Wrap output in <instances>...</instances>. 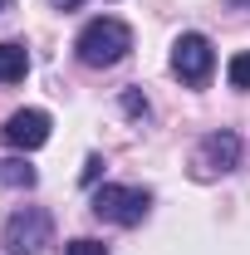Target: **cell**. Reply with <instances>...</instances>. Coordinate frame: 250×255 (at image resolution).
I'll return each mask as SVG.
<instances>
[{
    "instance_id": "8fae6325",
    "label": "cell",
    "mask_w": 250,
    "mask_h": 255,
    "mask_svg": "<svg viewBox=\"0 0 250 255\" xmlns=\"http://www.w3.org/2000/svg\"><path fill=\"white\" fill-rule=\"evenodd\" d=\"M123 113H127V118H147L152 108H147V98L137 94V89H127V94H123Z\"/></svg>"
},
{
    "instance_id": "3957f363",
    "label": "cell",
    "mask_w": 250,
    "mask_h": 255,
    "mask_svg": "<svg viewBox=\"0 0 250 255\" xmlns=\"http://www.w3.org/2000/svg\"><path fill=\"white\" fill-rule=\"evenodd\" d=\"M49 231H54L49 211L20 206V211L5 221V251H10V255H39L44 246H49Z\"/></svg>"
},
{
    "instance_id": "52a82bcc",
    "label": "cell",
    "mask_w": 250,
    "mask_h": 255,
    "mask_svg": "<svg viewBox=\"0 0 250 255\" xmlns=\"http://www.w3.org/2000/svg\"><path fill=\"white\" fill-rule=\"evenodd\" d=\"M25 74H30L25 44H0V84H20Z\"/></svg>"
},
{
    "instance_id": "7a4b0ae2",
    "label": "cell",
    "mask_w": 250,
    "mask_h": 255,
    "mask_svg": "<svg viewBox=\"0 0 250 255\" xmlns=\"http://www.w3.org/2000/svg\"><path fill=\"white\" fill-rule=\"evenodd\" d=\"M152 206V191L142 187H98L94 191V216L113 226H137Z\"/></svg>"
},
{
    "instance_id": "5b68a950",
    "label": "cell",
    "mask_w": 250,
    "mask_h": 255,
    "mask_svg": "<svg viewBox=\"0 0 250 255\" xmlns=\"http://www.w3.org/2000/svg\"><path fill=\"white\" fill-rule=\"evenodd\" d=\"M0 132H5V142H10L15 152H34V147L49 142V113H44V108H20V113L5 118Z\"/></svg>"
},
{
    "instance_id": "4fadbf2b",
    "label": "cell",
    "mask_w": 250,
    "mask_h": 255,
    "mask_svg": "<svg viewBox=\"0 0 250 255\" xmlns=\"http://www.w3.org/2000/svg\"><path fill=\"white\" fill-rule=\"evenodd\" d=\"M49 5H54V10H79L84 0H49Z\"/></svg>"
},
{
    "instance_id": "7c38bea8",
    "label": "cell",
    "mask_w": 250,
    "mask_h": 255,
    "mask_svg": "<svg viewBox=\"0 0 250 255\" xmlns=\"http://www.w3.org/2000/svg\"><path fill=\"white\" fill-rule=\"evenodd\" d=\"M98 172H103V157H89V162H84V187H94Z\"/></svg>"
},
{
    "instance_id": "30bf717a",
    "label": "cell",
    "mask_w": 250,
    "mask_h": 255,
    "mask_svg": "<svg viewBox=\"0 0 250 255\" xmlns=\"http://www.w3.org/2000/svg\"><path fill=\"white\" fill-rule=\"evenodd\" d=\"M64 255H108V246L94 241V236H79V241H69V246H64Z\"/></svg>"
},
{
    "instance_id": "277c9868",
    "label": "cell",
    "mask_w": 250,
    "mask_h": 255,
    "mask_svg": "<svg viewBox=\"0 0 250 255\" xmlns=\"http://www.w3.org/2000/svg\"><path fill=\"white\" fill-rule=\"evenodd\" d=\"M172 69H177V79L191 84V89H201L206 79H211V69H216V49H211V39L206 34H182L177 44H172Z\"/></svg>"
},
{
    "instance_id": "ba28073f",
    "label": "cell",
    "mask_w": 250,
    "mask_h": 255,
    "mask_svg": "<svg viewBox=\"0 0 250 255\" xmlns=\"http://www.w3.org/2000/svg\"><path fill=\"white\" fill-rule=\"evenodd\" d=\"M0 182L5 187H34L39 177H34V167L25 157H10V162H0Z\"/></svg>"
},
{
    "instance_id": "6da1fadb",
    "label": "cell",
    "mask_w": 250,
    "mask_h": 255,
    "mask_svg": "<svg viewBox=\"0 0 250 255\" xmlns=\"http://www.w3.org/2000/svg\"><path fill=\"white\" fill-rule=\"evenodd\" d=\"M74 49H79V59L89 64V69H113V64L127 59V49H132V30H127L118 15H98V20H89V25L79 30Z\"/></svg>"
},
{
    "instance_id": "9a60e30c",
    "label": "cell",
    "mask_w": 250,
    "mask_h": 255,
    "mask_svg": "<svg viewBox=\"0 0 250 255\" xmlns=\"http://www.w3.org/2000/svg\"><path fill=\"white\" fill-rule=\"evenodd\" d=\"M236 5H250V0H236Z\"/></svg>"
},
{
    "instance_id": "5bb4252c",
    "label": "cell",
    "mask_w": 250,
    "mask_h": 255,
    "mask_svg": "<svg viewBox=\"0 0 250 255\" xmlns=\"http://www.w3.org/2000/svg\"><path fill=\"white\" fill-rule=\"evenodd\" d=\"M10 10H15V0H0V15H10Z\"/></svg>"
},
{
    "instance_id": "9c48e42d",
    "label": "cell",
    "mask_w": 250,
    "mask_h": 255,
    "mask_svg": "<svg viewBox=\"0 0 250 255\" xmlns=\"http://www.w3.org/2000/svg\"><path fill=\"white\" fill-rule=\"evenodd\" d=\"M226 79H231V89H250V49L226 64Z\"/></svg>"
},
{
    "instance_id": "8992f818",
    "label": "cell",
    "mask_w": 250,
    "mask_h": 255,
    "mask_svg": "<svg viewBox=\"0 0 250 255\" xmlns=\"http://www.w3.org/2000/svg\"><path fill=\"white\" fill-rule=\"evenodd\" d=\"M191 162H196V172H201V177H216V172H231V167L241 162V137H236V132H206Z\"/></svg>"
}]
</instances>
